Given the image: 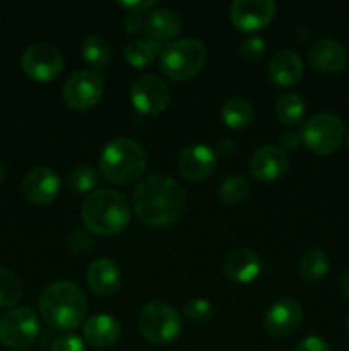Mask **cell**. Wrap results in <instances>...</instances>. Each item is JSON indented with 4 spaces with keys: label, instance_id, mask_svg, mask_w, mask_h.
Here are the masks:
<instances>
[{
    "label": "cell",
    "instance_id": "obj_20",
    "mask_svg": "<svg viewBox=\"0 0 349 351\" xmlns=\"http://www.w3.org/2000/svg\"><path fill=\"white\" fill-rule=\"evenodd\" d=\"M303 74V60L293 50H281L270 58L269 75L277 86H293Z\"/></svg>",
    "mask_w": 349,
    "mask_h": 351
},
{
    "label": "cell",
    "instance_id": "obj_24",
    "mask_svg": "<svg viewBox=\"0 0 349 351\" xmlns=\"http://www.w3.org/2000/svg\"><path fill=\"white\" fill-rule=\"evenodd\" d=\"M221 119L229 129H245L253 119V106L243 96H233L222 105Z\"/></svg>",
    "mask_w": 349,
    "mask_h": 351
},
{
    "label": "cell",
    "instance_id": "obj_9",
    "mask_svg": "<svg viewBox=\"0 0 349 351\" xmlns=\"http://www.w3.org/2000/svg\"><path fill=\"white\" fill-rule=\"evenodd\" d=\"M21 69L29 79L47 82L58 77L64 71V55L51 43L38 41L29 45L21 55Z\"/></svg>",
    "mask_w": 349,
    "mask_h": 351
},
{
    "label": "cell",
    "instance_id": "obj_22",
    "mask_svg": "<svg viewBox=\"0 0 349 351\" xmlns=\"http://www.w3.org/2000/svg\"><path fill=\"white\" fill-rule=\"evenodd\" d=\"M84 339L96 348L112 346L120 336V324L115 317L108 314H96L86 321Z\"/></svg>",
    "mask_w": 349,
    "mask_h": 351
},
{
    "label": "cell",
    "instance_id": "obj_21",
    "mask_svg": "<svg viewBox=\"0 0 349 351\" xmlns=\"http://www.w3.org/2000/svg\"><path fill=\"white\" fill-rule=\"evenodd\" d=\"M181 19L174 10L166 9V7H157L147 12L144 19V29L147 36L153 38L154 41H168L180 31Z\"/></svg>",
    "mask_w": 349,
    "mask_h": 351
},
{
    "label": "cell",
    "instance_id": "obj_5",
    "mask_svg": "<svg viewBox=\"0 0 349 351\" xmlns=\"http://www.w3.org/2000/svg\"><path fill=\"white\" fill-rule=\"evenodd\" d=\"M207 62L204 43L195 38H181L170 41L159 51V67L166 77L173 81H187L202 72Z\"/></svg>",
    "mask_w": 349,
    "mask_h": 351
},
{
    "label": "cell",
    "instance_id": "obj_37",
    "mask_svg": "<svg viewBox=\"0 0 349 351\" xmlns=\"http://www.w3.org/2000/svg\"><path fill=\"white\" fill-rule=\"evenodd\" d=\"M279 143L281 146H284L286 149H294V147L301 143V137L300 134L294 132V130H284L279 137Z\"/></svg>",
    "mask_w": 349,
    "mask_h": 351
},
{
    "label": "cell",
    "instance_id": "obj_42",
    "mask_svg": "<svg viewBox=\"0 0 349 351\" xmlns=\"http://www.w3.org/2000/svg\"><path fill=\"white\" fill-rule=\"evenodd\" d=\"M346 328H348V335H349V314H348V319H346Z\"/></svg>",
    "mask_w": 349,
    "mask_h": 351
},
{
    "label": "cell",
    "instance_id": "obj_31",
    "mask_svg": "<svg viewBox=\"0 0 349 351\" xmlns=\"http://www.w3.org/2000/svg\"><path fill=\"white\" fill-rule=\"evenodd\" d=\"M212 312H214V308H212L211 302L205 300V298H194L183 308L185 317L190 319L195 324H204V322H207L212 317Z\"/></svg>",
    "mask_w": 349,
    "mask_h": 351
},
{
    "label": "cell",
    "instance_id": "obj_2",
    "mask_svg": "<svg viewBox=\"0 0 349 351\" xmlns=\"http://www.w3.org/2000/svg\"><path fill=\"white\" fill-rule=\"evenodd\" d=\"M88 312V300L81 288L72 281L48 285L40 297V314L48 328L72 331L82 324Z\"/></svg>",
    "mask_w": 349,
    "mask_h": 351
},
{
    "label": "cell",
    "instance_id": "obj_23",
    "mask_svg": "<svg viewBox=\"0 0 349 351\" xmlns=\"http://www.w3.org/2000/svg\"><path fill=\"white\" fill-rule=\"evenodd\" d=\"M161 43L154 41L153 38L144 36L137 40L129 41L123 48V57L132 67L144 69L154 62V58L159 57Z\"/></svg>",
    "mask_w": 349,
    "mask_h": 351
},
{
    "label": "cell",
    "instance_id": "obj_41",
    "mask_svg": "<svg viewBox=\"0 0 349 351\" xmlns=\"http://www.w3.org/2000/svg\"><path fill=\"white\" fill-rule=\"evenodd\" d=\"M3 178V167H2V163H0V180H2Z\"/></svg>",
    "mask_w": 349,
    "mask_h": 351
},
{
    "label": "cell",
    "instance_id": "obj_19",
    "mask_svg": "<svg viewBox=\"0 0 349 351\" xmlns=\"http://www.w3.org/2000/svg\"><path fill=\"white\" fill-rule=\"evenodd\" d=\"M224 274L235 283H250L260 274L259 256L246 247H236L226 256Z\"/></svg>",
    "mask_w": 349,
    "mask_h": 351
},
{
    "label": "cell",
    "instance_id": "obj_4",
    "mask_svg": "<svg viewBox=\"0 0 349 351\" xmlns=\"http://www.w3.org/2000/svg\"><path fill=\"white\" fill-rule=\"evenodd\" d=\"M147 156L139 143L132 139L112 141L99 156V170L106 180L116 185H129L139 180L146 170Z\"/></svg>",
    "mask_w": 349,
    "mask_h": 351
},
{
    "label": "cell",
    "instance_id": "obj_17",
    "mask_svg": "<svg viewBox=\"0 0 349 351\" xmlns=\"http://www.w3.org/2000/svg\"><path fill=\"white\" fill-rule=\"evenodd\" d=\"M308 58L313 69L322 74H335L348 64V51L337 40L324 38L311 45L308 50Z\"/></svg>",
    "mask_w": 349,
    "mask_h": 351
},
{
    "label": "cell",
    "instance_id": "obj_43",
    "mask_svg": "<svg viewBox=\"0 0 349 351\" xmlns=\"http://www.w3.org/2000/svg\"><path fill=\"white\" fill-rule=\"evenodd\" d=\"M348 103H349V99H348Z\"/></svg>",
    "mask_w": 349,
    "mask_h": 351
},
{
    "label": "cell",
    "instance_id": "obj_28",
    "mask_svg": "<svg viewBox=\"0 0 349 351\" xmlns=\"http://www.w3.org/2000/svg\"><path fill=\"white\" fill-rule=\"evenodd\" d=\"M250 182L243 175H229L219 187V197L226 204L236 206L248 197Z\"/></svg>",
    "mask_w": 349,
    "mask_h": 351
},
{
    "label": "cell",
    "instance_id": "obj_7",
    "mask_svg": "<svg viewBox=\"0 0 349 351\" xmlns=\"http://www.w3.org/2000/svg\"><path fill=\"white\" fill-rule=\"evenodd\" d=\"M300 137L315 154H331L344 141V123L334 113H317L301 125Z\"/></svg>",
    "mask_w": 349,
    "mask_h": 351
},
{
    "label": "cell",
    "instance_id": "obj_10",
    "mask_svg": "<svg viewBox=\"0 0 349 351\" xmlns=\"http://www.w3.org/2000/svg\"><path fill=\"white\" fill-rule=\"evenodd\" d=\"M130 101L142 115H157L171 101V91L166 82L154 74H144L130 84Z\"/></svg>",
    "mask_w": 349,
    "mask_h": 351
},
{
    "label": "cell",
    "instance_id": "obj_1",
    "mask_svg": "<svg viewBox=\"0 0 349 351\" xmlns=\"http://www.w3.org/2000/svg\"><path fill=\"white\" fill-rule=\"evenodd\" d=\"M187 209L185 189L163 173H153L133 187V211L153 228H164L183 216Z\"/></svg>",
    "mask_w": 349,
    "mask_h": 351
},
{
    "label": "cell",
    "instance_id": "obj_3",
    "mask_svg": "<svg viewBox=\"0 0 349 351\" xmlns=\"http://www.w3.org/2000/svg\"><path fill=\"white\" fill-rule=\"evenodd\" d=\"M82 221L96 235H118L130 221V204L127 197L112 189L92 191L82 202Z\"/></svg>",
    "mask_w": 349,
    "mask_h": 351
},
{
    "label": "cell",
    "instance_id": "obj_29",
    "mask_svg": "<svg viewBox=\"0 0 349 351\" xmlns=\"http://www.w3.org/2000/svg\"><path fill=\"white\" fill-rule=\"evenodd\" d=\"M24 287L16 273L0 269V307H12L23 298Z\"/></svg>",
    "mask_w": 349,
    "mask_h": 351
},
{
    "label": "cell",
    "instance_id": "obj_16",
    "mask_svg": "<svg viewBox=\"0 0 349 351\" xmlns=\"http://www.w3.org/2000/svg\"><path fill=\"white\" fill-rule=\"evenodd\" d=\"M287 154L277 146L259 147L250 158V171L260 182H274L283 177L287 170Z\"/></svg>",
    "mask_w": 349,
    "mask_h": 351
},
{
    "label": "cell",
    "instance_id": "obj_25",
    "mask_svg": "<svg viewBox=\"0 0 349 351\" xmlns=\"http://www.w3.org/2000/svg\"><path fill=\"white\" fill-rule=\"evenodd\" d=\"M81 53L86 64L94 71H103L112 60V47H109L108 40L99 34H91V36L84 38L81 45Z\"/></svg>",
    "mask_w": 349,
    "mask_h": 351
},
{
    "label": "cell",
    "instance_id": "obj_32",
    "mask_svg": "<svg viewBox=\"0 0 349 351\" xmlns=\"http://www.w3.org/2000/svg\"><path fill=\"white\" fill-rule=\"evenodd\" d=\"M266 51V41L260 36H250L240 45V53L246 60H257L260 58Z\"/></svg>",
    "mask_w": 349,
    "mask_h": 351
},
{
    "label": "cell",
    "instance_id": "obj_26",
    "mask_svg": "<svg viewBox=\"0 0 349 351\" xmlns=\"http://www.w3.org/2000/svg\"><path fill=\"white\" fill-rule=\"evenodd\" d=\"M328 267H331L328 256L320 249H308L298 263L300 276L308 283L322 280L328 273Z\"/></svg>",
    "mask_w": 349,
    "mask_h": 351
},
{
    "label": "cell",
    "instance_id": "obj_35",
    "mask_svg": "<svg viewBox=\"0 0 349 351\" xmlns=\"http://www.w3.org/2000/svg\"><path fill=\"white\" fill-rule=\"evenodd\" d=\"M120 7L127 9L129 12L142 14L156 9V0H133V2H118Z\"/></svg>",
    "mask_w": 349,
    "mask_h": 351
},
{
    "label": "cell",
    "instance_id": "obj_13",
    "mask_svg": "<svg viewBox=\"0 0 349 351\" xmlns=\"http://www.w3.org/2000/svg\"><path fill=\"white\" fill-rule=\"evenodd\" d=\"M303 322V308L294 298H281L270 305L263 319V329L272 338L291 336Z\"/></svg>",
    "mask_w": 349,
    "mask_h": 351
},
{
    "label": "cell",
    "instance_id": "obj_36",
    "mask_svg": "<svg viewBox=\"0 0 349 351\" xmlns=\"http://www.w3.org/2000/svg\"><path fill=\"white\" fill-rule=\"evenodd\" d=\"M144 21L140 17V14H133V12H127V16L123 17V27H125L127 33L135 34L142 29Z\"/></svg>",
    "mask_w": 349,
    "mask_h": 351
},
{
    "label": "cell",
    "instance_id": "obj_11",
    "mask_svg": "<svg viewBox=\"0 0 349 351\" xmlns=\"http://www.w3.org/2000/svg\"><path fill=\"white\" fill-rule=\"evenodd\" d=\"M103 91H105V84L98 72L79 71L65 81L62 88V98L72 110L84 112L98 105Z\"/></svg>",
    "mask_w": 349,
    "mask_h": 351
},
{
    "label": "cell",
    "instance_id": "obj_6",
    "mask_svg": "<svg viewBox=\"0 0 349 351\" xmlns=\"http://www.w3.org/2000/svg\"><path fill=\"white\" fill-rule=\"evenodd\" d=\"M137 326L140 335L153 345H171L183 329L177 308L157 300L144 305L137 317Z\"/></svg>",
    "mask_w": 349,
    "mask_h": 351
},
{
    "label": "cell",
    "instance_id": "obj_34",
    "mask_svg": "<svg viewBox=\"0 0 349 351\" xmlns=\"http://www.w3.org/2000/svg\"><path fill=\"white\" fill-rule=\"evenodd\" d=\"M294 351H331V345L320 336H308L296 346Z\"/></svg>",
    "mask_w": 349,
    "mask_h": 351
},
{
    "label": "cell",
    "instance_id": "obj_18",
    "mask_svg": "<svg viewBox=\"0 0 349 351\" xmlns=\"http://www.w3.org/2000/svg\"><path fill=\"white\" fill-rule=\"evenodd\" d=\"M86 280H88V287L91 288L92 293L99 295V297H109V295L116 293L120 283H122L118 266L106 257H99L89 264Z\"/></svg>",
    "mask_w": 349,
    "mask_h": 351
},
{
    "label": "cell",
    "instance_id": "obj_8",
    "mask_svg": "<svg viewBox=\"0 0 349 351\" xmlns=\"http://www.w3.org/2000/svg\"><path fill=\"white\" fill-rule=\"evenodd\" d=\"M40 335V319L29 307H16L0 317V341L14 350L33 345Z\"/></svg>",
    "mask_w": 349,
    "mask_h": 351
},
{
    "label": "cell",
    "instance_id": "obj_15",
    "mask_svg": "<svg viewBox=\"0 0 349 351\" xmlns=\"http://www.w3.org/2000/svg\"><path fill=\"white\" fill-rule=\"evenodd\" d=\"M218 167V156L205 144H194L181 151L178 170L181 177L190 182H201L211 177Z\"/></svg>",
    "mask_w": 349,
    "mask_h": 351
},
{
    "label": "cell",
    "instance_id": "obj_39",
    "mask_svg": "<svg viewBox=\"0 0 349 351\" xmlns=\"http://www.w3.org/2000/svg\"><path fill=\"white\" fill-rule=\"evenodd\" d=\"M339 290H341L342 297H346L349 300V271H344L339 278Z\"/></svg>",
    "mask_w": 349,
    "mask_h": 351
},
{
    "label": "cell",
    "instance_id": "obj_38",
    "mask_svg": "<svg viewBox=\"0 0 349 351\" xmlns=\"http://www.w3.org/2000/svg\"><path fill=\"white\" fill-rule=\"evenodd\" d=\"M218 151L221 154H224V156H229V154H235V151H236L235 141H229V139L221 141V143L218 144Z\"/></svg>",
    "mask_w": 349,
    "mask_h": 351
},
{
    "label": "cell",
    "instance_id": "obj_27",
    "mask_svg": "<svg viewBox=\"0 0 349 351\" xmlns=\"http://www.w3.org/2000/svg\"><path fill=\"white\" fill-rule=\"evenodd\" d=\"M276 115L284 125H298L305 115V101L296 93L283 95L276 103Z\"/></svg>",
    "mask_w": 349,
    "mask_h": 351
},
{
    "label": "cell",
    "instance_id": "obj_30",
    "mask_svg": "<svg viewBox=\"0 0 349 351\" xmlns=\"http://www.w3.org/2000/svg\"><path fill=\"white\" fill-rule=\"evenodd\" d=\"M68 184H70L72 191L79 192H89L91 194L92 189L98 184V171L89 165H79L72 170L70 177H68Z\"/></svg>",
    "mask_w": 349,
    "mask_h": 351
},
{
    "label": "cell",
    "instance_id": "obj_14",
    "mask_svg": "<svg viewBox=\"0 0 349 351\" xmlns=\"http://www.w3.org/2000/svg\"><path fill=\"white\" fill-rule=\"evenodd\" d=\"M60 178L48 167H38L23 178V194L31 204H50L60 194Z\"/></svg>",
    "mask_w": 349,
    "mask_h": 351
},
{
    "label": "cell",
    "instance_id": "obj_33",
    "mask_svg": "<svg viewBox=\"0 0 349 351\" xmlns=\"http://www.w3.org/2000/svg\"><path fill=\"white\" fill-rule=\"evenodd\" d=\"M50 351H86L84 341L75 335H62L53 339Z\"/></svg>",
    "mask_w": 349,
    "mask_h": 351
},
{
    "label": "cell",
    "instance_id": "obj_12",
    "mask_svg": "<svg viewBox=\"0 0 349 351\" xmlns=\"http://www.w3.org/2000/svg\"><path fill=\"white\" fill-rule=\"evenodd\" d=\"M272 0H235L229 7V19L240 31L253 33L263 29L276 16Z\"/></svg>",
    "mask_w": 349,
    "mask_h": 351
},
{
    "label": "cell",
    "instance_id": "obj_40",
    "mask_svg": "<svg viewBox=\"0 0 349 351\" xmlns=\"http://www.w3.org/2000/svg\"><path fill=\"white\" fill-rule=\"evenodd\" d=\"M346 146H348V151H349V130L348 134H346Z\"/></svg>",
    "mask_w": 349,
    "mask_h": 351
}]
</instances>
